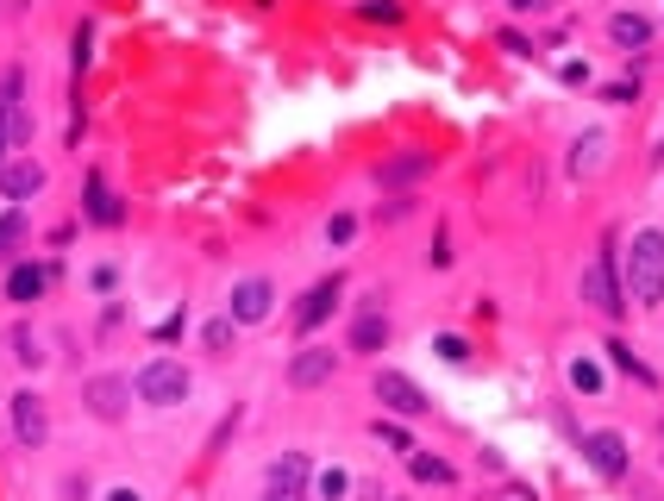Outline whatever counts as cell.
Segmentation results:
<instances>
[{
	"mask_svg": "<svg viewBox=\"0 0 664 501\" xmlns=\"http://www.w3.org/2000/svg\"><path fill=\"white\" fill-rule=\"evenodd\" d=\"M345 489H351V483H345V470H326V476H320V495H326V501H339Z\"/></svg>",
	"mask_w": 664,
	"mask_h": 501,
	"instance_id": "28",
	"label": "cell"
},
{
	"mask_svg": "<svg viewBox=\"0 0 664 501\" xmlns=\"http://www.w3.org/2000/svg\"><path fill=\"white\" fill-rule=\"evenodd\" d=\"M389 345V320L383 314H358V320H351V351H383Z\"/></svg>",
	"mask_w": 664,
	"mask_h": 501,
	"instance_id": "15",
	"label": "cell"
},
{
	"mask_svg": "<svg viewBox=\"0 0 664 501\" xmlns=\"http://www.w3.org/2000/svg\"><path fill=\"white\" fill-rule=\"evenodd\" d=\"M264 501H307V458H301V451H289L282 464H270Z\"/></svg>",
	"mask_w": 664,
	"mask_h": 501,
	"instance_id": "10",
	"label": "cell"
},
{
	"mask_svg": "<svg viewBox=\"0 0 664 501\" xmlns=\"http://www.w3.org/2000/svg\"><path fill=\"white\" fill-rule=\"evenodd\" d=\"M426 170H433V151H401V157L383 163L376 176H383V182H414V176H426Z\"/></svg>",
	"mask_w": 664,
	"mask_h": 501,
	"instance_id": "16",
	"label": "cell"
},
{
	"mask_svg": "<svg viewBox=\"0 0 664 501\" xmlns=\"http://www.w3.org/2000/svg\"><path fill=\"white\" fill-rule=\"evenodd\" d=\"M19 232H26V213H19V207H13V213H0V251H7Z\"/></svg>",
	"mask_w": 664,
	"mask_h": 501,
	"instance_id": "26",
	"label": "cell"
},
{
	"mask_svg": "<svg viewBox=\"0 0 664 501\" xmlns=\"http://www.w3.org/2000/svg\"><path fill=\"white\" fill-rule=\"evenodd\" d=\"M132 389H138L145 408H182V401L195 395V376H188L176 357H151V364L132 376Z\"/></svg>",
	"mask_w": 664,
	"mask_h": 501,
	"instance_id": "2",
	"label": "cell"
},
{
	"mask_svg": "<svg viewBox=\"0 0 664 501\" xmlns=\"http://www.w3.org/2000/svg\"><path fill=\"white\" fill-rule=\"evenodd\" d=\"M339 295H345V282L339 276H326V282H314V289L301 295V307H295V332H314L332 307H339Z\"/></svg>",
	"mask_w": 664,
	"mask_h": 501,
	"instance_id": "12",
	"label": "cell"
},
{
	"mask_svg": "<svg viewBox=\"0 0 664 501\" xmlns=\"http://www.w3.org/2000/svg\"><path fill=\"white\" fill-rule=\"evenodd\" d=\"M38 188H44V163L32 151H19V157L0 163V195H7V201H32Z\"/></svg>",
	"mask_w": 664,
	"mask_h": 501,
	"instance_id": "9",
	"label": "cell"
},
{
	"mask_svg": "<svg viewBox=\"0 0 664 501\" xmlns=\"http://www.w3.org/2000/svg\"><path fill=\"white\" fill-rule=\"evenodd\" d=\"M583 458L596 476H608V483H621L627 476V439L614 433V426H596V433H583Z\"/></svg>",
	"mask_w": 664,
	"mask_h": 501,
	"instance_id": "5",
	"label": "cell"
},
{
	"mask_svg": "<svg viewBox=\"0 0 664 501\" xmlns=\"http://www.w3.org/2000/svg\"><path fill=\"white\" fill-rule=\"evenodd\" d=\"M508 7H514V13H539V7H545V0H508Z\"/></svg>",
	"mask_w": 664,
	"mask_h": 501,
	"instance_id": "32",
	"label": "cell"
},
{
	"mask_svg": "<svg viewBox=\"0 0 664 501\" xmlns=\"http://www.w3.org/2000/svg\"><path fill=\"white\" fill-rule=\"evenodd\" d=\"M332 370H339V351L301 345V351L289 357V389H320V383H332Z\"/></svg>",
	"mask_w": 664,
	"mask_h": 501,
	"instance_id": "8",
	"label": "cell"
},
{
	"mask_svg": "<svg viewBox=\"0 0 664 501\" xmlns=\"http://www.w3.org/2000/svg\"><path fill=\"white\" fill-rule=\"evenodd\" d=\"M621 270H627V276H621L627 301H633V307H658V301H664V232H652V226L633 232Z\"/></svg>",
	"mask_w": 664,
	"mask_h": 501,
	"instance_id": "1",
	"label": "cell"
},
{
	"mask_svg": "<svg viewBox=\"0 0 664 501\" xmlns=\"http://www.w3.org/2000/svg\"><path fill=\"white\" fill-rule=\"evenodd\" d=\"M577 295L596 307L602 320H621V314H627V289H621V270H614V257H608V251L577 276Z\"/></svg>",
	"mask_w": 664,
	"mask_h": 501,
	"instance_id": "3",
	"label": "cell"
},
{
	"mask_svg": "<svg viewBox=\"0 0 664 501\" xmlns=\"http://www.w3.org/2000/svg\"><path fill=\"white\" fill-rule=\"evenodd\" d=\"M13 433H19V445H44L51 439V401H44L38 389H19L13 395Z\"/></svg>",
	"mask_w": 664,
	"mask_h": 501,
	"instance_id": "6",
	"label": "cell"
},
{
	"mask_svg": "<svg viewBox=\"0 0 664 501\" xmlns=\"http://www.w3.org/2000/svg\"><path fill=\"white\" fill-rule=\"evenodd\" d=\"M107 501H145V495H138V489H113Z\"/></svg>",
	"mask_w": 664,
	"mask_h": 501,
	"instance_id": "33",
	"label": "cell"
},
{
	"mask_svg": "<svg viewBox=\"0 0 664 501\" xmlns=\"http://www.w3.org/2000/svg\"><path fill=\"white\" fill-rule=\"evenodd\" d=\"M571 383H577V389H602V376L589 370V364H577V370H571Z\"/></svg>",
	"mask_w": 664,
	"mask_h": 501,
	"instance_id": "30",
	"label": "cell"
},
{
	"mask_svg": "<svg viewBox=\"0 0 664 501\" xmlns=\"http://www.w3.org/2000/svg\"><path fill=\"white\" fill-rule=\"evenodd\" d=\"M88 220H94V226H120V201L107 195V182H101V176L88 182Z\"/></svg>",
	"mask_w": 664,
	"mask_h": 501,
	"instance_id": "17",
	"label": "cell"
},
{
	"mask_svg": "<svg viewBox=\"0 0 664 501\" xmlns=\"http://www.w3.org/2000/svg\"><path fill=\"white\" fill-rule=\"evenodd\" d=\"M433 351H439V357H445V364H464V357H470V345H464V339H458V332H445V339H439V345H433Z\"/></svg>",
	"mask_w": 664,
	"mask_h": 501,
	"instance_id": "25",
	"label": "cell"
},
{
	"mask_svg": "<svg viewBox=\"0 0 664 501\" xmlns=\"http://www.w3.org/2000/svg\"><path fill=\"white\" fill-rule=\"evenodd\" d=\"M351 232H358V220H351V213H332V220H326V245H351Z\"/></svg>",
	"mask_w": 664,
	"mask_h": 501,
	"instance_id": "24",
	"label": "cell"
},
{
	"mask_svg": "<svg viewBox=\"0 0 664 501\" xmlns=\"http://www.w3.org/2000/svg\"><path fill=\"white\" fill-rule=\"evenodd\" d=\"M414 476H420V483H452V464H445V458H426V451H414Z\"/></svg>",
	"mask_w": 664,
	"mask_h": 501,
	"instance_id": "19",
	"label": "cell"
},
{
	"mask_svg": "<svg viewBox=\"0 0 664 501\" xmlns=\"http://www.w3.org/2000/svg\"><path fill=\"white\" fill-rule=\"evenodd\" d=\"M138 389H132V376H94V383L82 389V401H88V414L94 420H126V401H132Z\"/></svg>",
	"mask_w": 664,
	"mask_h": 501,
	"instance_id": "7",
	"label": "cell"
},
{
	"mask_svg": "<svg viewBox=\"0 0 664 501\" xmlns=\"http://www.w3.org/2000/svg\"><path fill=\"white\" fill-rule=\"evenodd\" d=\"M364 19H401L395 0H364Z\"/></svg>",
	"mask_w": 664,
	"mask_h": 501,
	"instance_id": "29",
	"label": "cell"
},
{
	"mask_svg": "<svg viewBox=\"0 0 664 501\" xmlns=\"http://www.w3.org/2000/svg\"><path fill=\"white\" fill-rule=\"evenodd\" d=\"M13 157V132H7V107H0V163Z\"/></svg>",
	"mask_w": 664,
	"mask_h": 501,
	"instance_id": "31",
	"label": "cell"
},
{
	"mask_svg": "<svg viewBox=\"0 0 664 501\" xmlns=\"http://www.w3.org/2000/svg\"><path fill=\"white\" fill-rule=\"evenodd\" d=\"M13 357H19V364H44V351H38V332H32V326H13Z\"/></svg>",
	"mask_w": 664,
	"mask_h": 501,
	"instance_id": "21",
	"label": "cell"
},
{
	"mask_svg": "<svg viewBox=\"0 0 664 501\" xmlns=\"http://www.w3.org/2000/svg\"><path fill=\"white\" fill-rule=\"evenodd\" d=\"M270 307H276V289H270L264 276H245L239 289H232V320H239V326L270 320Z\"/></svg>",
	"mask_w": 664,
	"mask_h": 501,
	"instance_id": "11",
	"label": "cell"
},
{
	"mask_svg": "<svg viewBox=\"0 0 664 501\" xmlns=\"http://www.w3.org/2000/svg\"><path fill=\"white\" fill-rule=\"evenodd\" d=\"M376 439H383L389 451H414V439H408V426H395V420H376Z\"/></svg>",
	"mask_w": 664,
	"mask_h": 501,
	"instance_id": "23",
	"label": "cell"
},
{
	"mask_svg": "<svg viewBox=\"0 0 664 501\" xmlns=\"http://www.w3.org/2000/svg\"><path fill=\"white\" fill-rule=\"evenodd\" d=\"M602 101H614V107H627V101H639V88H633V82H608V88H602Z\"/></svg>",
	"mask_w": 664,
	"mask_h": 501,
	"instance_id": "27",
	"label": "cell"
},
{
	"mask_svg": "<svg viewBox=\"0 0 664 501\" xmlns=\"http://www.w3.org/2000/svg\"><path fill=\"white\" fill-rule=\"evenodd\" d=\"M376 401H383L389 414H401V420H420L433 401L420 395V383L414 376H401V370H376Z\"/></svg>",
	"mask_w": 664,
	"mask_h": 501,
	"instance_id": "4",
	"label": "cell"
},
{
	"mask_svg": "<svg viewBox=\"0 0 664 501\" xmlns=\"http://www.w3.org/2000/svg\"><path fill=\"white\" fill-rule=\"evenodd\" d=\"M38 295H44V270L19 264V270L7 276V301H38Z\"/></svg>",
	"mask_w": 664,
	"mask_h": 501,
	"instance_id": "18",
	"label": "cell"
},
{
	"mask_svg": "<svg viewBox=\"0 0 664 501\" xmlns=\"http://www.w3.org/2000/svg\"><path fill=\"white\" fill-rule=\"evenodd\" d=\"M602 163H608V132H583L577 145H571V170L577 176H596Z\"/></svg>",
	"mask_w": 664,
	"mask_h": 501,
	"instance_id": "14",
	"label": "cell"
},
{
	"mask_svg": "<svg viewBox=\"0 0 664 501\" xmlns=\"http://www.w3.org/2000/svg\"><path fill=\"white\" fill-rule=\"evenodd\" d=\"M608 44H614V51H646V44H652V19L646 13H608Z\"/></svg>",
	"mask_w": 664,
	"mask_h": 501,
	"instance_id": "13",
	"label": "cell"
},
{
	"mask_svg": "<svg viewBox=\"0 0 664 501\" xmlns=\"http://www.w3.org/2000/svg\"><path fill=\"white\" fill-rule=\"evenodd\" d=\"M608 351H614V370H627L633 383H652V370H646V364H639V357H633V345H608Z\"/></svg>",
	"mask_w": 664,
	"mask_h": 501,
	"instance_id": "22",
	"label": "cell"
},
{
	"mask_svg": "<svg viewBox=\"0 0 664 501\" xmlns=\"http://www.w3.org/2000/svg\"><path fill=\"white\" fill-rule=\"evenodd\" d=\"M232 326H239V320H232V314H226V320H207V332H201V345H207L213 357H226V345H232Z\"/></svg>",
	"mask_w": 664,
	"mask_h": 501,
	"instance_id": "20",
	"label": "cell"
}]
</instances>
